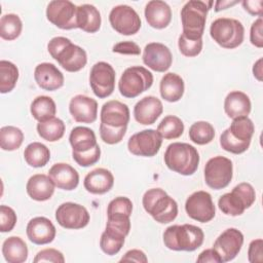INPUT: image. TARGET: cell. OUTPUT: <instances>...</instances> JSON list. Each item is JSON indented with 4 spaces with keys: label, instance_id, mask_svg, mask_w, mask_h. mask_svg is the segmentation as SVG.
Returning <instances> with one entry per match:
<instances>
[{
    "label": "cell",
    "instance_id": "49",
    "mask_svg": "<svg viewBox=\"0 0 263 263\" xmlns=\"http://www.w3.org/2000/svg\"><path fill=\"white\" fill-rule=\"evenodd\" d=\"M262 28H263V20L262 17H258L251 26L250 30V41L251 43L258 47H263V36H262Z\"/></svg>",
    "mask_w": 263,
    "mask_h": 263
},
{
    "label": "cell",
    "instance_id": "35",
    "mask_svg": "<svg viewBox=\"0 0 263 263\" xmlns=\"http://www.w3.org/2000/svg\"><path fill=\"white\" fill-rule=\"evenodd\" d=\"M125 241V235L115 229L106 227L100 238V248L101 250L109 255H116Z\"/></svg>",
    "mask_w": 263,
    "mask_h": 263
},
{
    "label": "cell",
    "instance_id": "55",
    "mask_svg": "<svg viewBox=\"0 0 263 263\" xmlns=\"http://www.w3.org/2000/svg\"><path fill=\"white\" fill-rule=\"evenodd\" d=\"M263 70H262V58H260L253 66V74L255 76V78L258 81H262V74Z\"/></svg>",
    "mask_w": 263,
    "mask_h": 263
},
{
    "label": "cell",
    "instance_id": "2",
    "mask_svg": "<svg viewBox=\"0 0 263 263\" xmlns=\"http://www.w3.org/2000/svg\"><path fill=\"white\" fill-rule=\"evenodd\" d=\"M162 236L164 246L178 252H193L201 247L204 239L202 229L192 224L168 226Z\"/></svg>",
    "mask_w": 263,
    "mask_h": 263
},
{
    "label": "cell",
    "instance_id": "6",
    "mask_svg": "<svg viewBox=\"0 0 263 263\" xmlns=\"http://www.w3.org/2000/svg\"><path fill=\"white\" fill-rule=\"evenodd\" d=\"M210 35L221 47L233 49L242 43L245 28L238 20L219 17L211 24Z\"/></svg>",
    "mask_w": 263,
    "mask_h": 263
},
{
    "label": "cell",
    "instance_id": "38",
    "mask_svg": "<svg viewBox=\"0 0 263 263\" xmlns=\"http://www.w3.org/2000/svg\"><path fill=\"white\" fill-rule=\"evenodd\" d=\"M18 79V69L17 67L6 60L0 61V92L7 93L10 92Z\"/></svg>",
    "mask_w": 263,
    "mask_h": 263
},
{
    "label": "cell",
    "instance_id": "53",
    "mask_svg": "<svg viewBox=\"0 0 263 263\" xmlns=\"http://www.w3.org/2000/svg\"><path fill=\"white\" fill-rule=\"evenodd\" d=\"M246 11L252 15L262 17L263 14V1L262 0H245L241 2Z\"/></svg>",
    "mask_w": 263,
    "mask_h": 263
},
{
    "label": "cell",
    "instance_id": "18",
    "mask_svg": "<svg viewBox=\"0 0 263 263\" xmlns=\"http://www.w3.org/2000/svg\"><path fill=\"white\" fill-rule=\"evenodd\" d=\"M129 109L126 104L117 100L106 102L101 109V123L115 128L127 127L129 122Z\"/></svg>",
    "mask_w": 263,
    "mask_h": 263
},
{
    "label": "cell",
    "instance_id": "40",
    "mask_svg": "<svg viewBox=\"0 0 263 263\" xmlns=\"http://www.w3.org/2000/svg\"><path fill=\"white\" fill-rule=\"evenodd\" d=\"M157 132L162 137V139H178L184 133V123L178 116L167 115L158 124Z\"/></svg>",
    "mask_w": 263,
    "mask_h": 263
},
{
    "label": "cell",
    "instance_id": "16",
    "mask_svg": "<svg viewBox=\"0 0 263 263\" xmlns=\"http://www.w3.org/2000/svg\"><path fill=\"white\" fill-rule=\"evenodd\" d=\"M243 234L236 228H227L215 240L213 248L219 254L222 262L233 260L241 250Z\"/></svg>",
    "mask_w": 263,
    "mask_h": 263
},
{
    "label": "cell",
    "instance_id": "25",
    "mask_svg": "<svg viewBox=\"0 0 263 263\" xmlns=\"http://www.w3.org/2000/svg\"><path fill=\"white\" fill-rule=\"evenodd\" d=\"M114 185L113 174L104 167H98L89 172L83 181V186L89 193L105 194Z\"/></svg>",
    "mask_w": 263,
    "mask_h": 263
},
{
    "label": "cell",
    "instance_id": "20",
    "mask_svg": "<svg viewBox=\"0 0 263 263\" xmlns=\"http://www.w3.org/2000/svg\"><path fill=\"white\" fill-rule=\"evenodd\" d=\"M163 106L161 101L154 96H147L141 99L134 107V117L137 122L143 125L153 124L162 114Z\"/></svg>",
    "mask_w": 263,
    "mask_h": 263
},
{
    "label": "cell",
    "instance_id": "44",
    "mask_svg": "<svg viewBox=\"0 0 263 263\" xmlns=\"http://www.w3.org/2000/svg\"><path fill=\"white\" fill-rule=\"evenodd\" d=\"M178 46L183 55L188 58L197 57L202 50V39L193 40L181 34L178 39Z\"/></svg>",
    "mask_w": 263,
    "mask_h": 263
},
{
    "label": "cell",
    "instance_id": "34",
    "mask_svg": "<svg viewBox=\"0 0 263 263\" xmlns=\"http://www.w3.org/2000/svg\"><path fill=\"white\" fill-rule=\"evenodd\" d=\"M31 114L38 122L54 117L57 113V105L48 96H38L31 103Z\"/></svg>",
    "mask_w": 263,
    "mask_h": 263
},
{
    "label": "cell",
    "instance_id": "47",
    "mask_svg": "<svg viewBox=\"0 0 263 263\" xmlns=\"http://www.w3.org/2000/svg\"><path fill=\"white\" fill-rule=\"evenodd\" d=\"M16 214L8 205H0V231L5 233L11 231L16 224Z\"/></svg>",
    "mask_w": 263,
    "mask_h": 263
},
{
    "label": "cell",
    "instance_id": "36",
    "mask_svg": "<svg viewBox=\"0 0 263 263\" xmlns=\"http://www.w3.org/2000/svg\"><path fill=\"white\" fill-rule=\"evenodd\" d=\"M23 30V23L15 13H6L0 18V36L4 40L16 39Z\"/></svg>",
    "mask_w": 263,
    "mask_h": 263
},
{
    "label": "cell",
    "instance_id": "9",
    "mask_svg": "<svg viewBox=\"0 0 263 263\" xmlns=\"http://www.w3.org/2000/svg\"><path fill=\"white\" fill-rule=\"evenodd\" d=\"M233 176L232 161L224 156H214L204 165V182L214 189L220 190L227 187Z\"/></svg>",
    "mask_w": 263,
    "mask_h": 263
},
{
    "label": "cell",
    "instance_id": "39",
    "mask_svg": "<svg viewBox=\"0 0 263 263\" xmlns=\"http://www.w3.org/2000/svg\"><path fill=\"white\" fill-rule=\"evenodd\" d=\"M230 135L241 142H250L255 132V125L248 116L234 118L228 127Z\"/></svg>",
    "mask_w": 263,
    "mask_h": 263
},
{
    "label": "cell",
    "instance_id": "12",
    "mask_svg": "<svg viewBox=\"0 0 263 263\" xmlns=\"http://www.w3.org/2000/svg\"><path fill=\"white\" fill-rule=\"evenodd\" d=\"M77 6L69 0L50 1L46 8L47 20L55 27L63 30L77 28Z\"/></svg>",
    "mask_w": 263,
    "mask_h": 263
},
{
    "label": "cell",
    "instance_id": "29",
    "mask_svg": "<svg viewBox=\"0 0 263 263\" xmlns=\"http://www.w3.org/2000/svg\"><path fill=\"white\" fill-rule=\"evenodd\" d=\"M77 28L87 33H96L101 28V13L99 9L91 4H82L77 6L76 15Z\"/></svg>",
    "mask_w": 263,
    "mask_h": 263
},
{
    "label": "cell",
    "instance_id": "42",
    "mask_svg": "<svg viewBox=\"0 0 263 263\" xmlns=\"http://www.w3.org/2000/svg\"><path fill=\"white\" fill-rule=\"evenodd\" d=\"M250 142H241L237 139L233 138L228 128H226L220 136V145L221 147L230 153L233 154H241L248 150L250 147Z\"/></svg>",
    "mask_w": 263,
    "mask_h": 263
},
{
    "label": "cell",
    "instance_id": "41",
    "mask_svg": "<svg viewBox=\"0 0 263 263\" xmlns=\"http://www.w3.org/2000/svg\"><path fill=\"white\" fill-rule=\"evenodd\" d=\"M215 138V128L208 121H196L189 128V139L197 145H206Z\"/></svg>",
    "mask_w": 263,
    "mask_h": 263
},
{
    "label": "cell",
    "instance_id": "24",
    "mask_svg": "<svg viewBox=\"0 0 263 263\" xmlns=\"http://www.w3.org/2000/svg\"><path fill=\"white\" fill-rule=\"evenodd\" d=\"M144 13L148 25L154 29H164L172 21V9L166 2L161 0L149 1Z\"/></svg>",
    "mask_w": 263,
    "mask_h": 263
},
{
    "label": "cell",
    "instance_id": "4",
    "mask_svg": "<svg viewBox=\"0 0 263 263\" xmlns=\"http://www.w3.org/2000/svg\"><path fill=\"white\" fill-rule=\"evenodd\" d=\"M144 210L158 223L167 224L178 216V203L161 188L147 190L142 198Z\"/></svg>",
    "mask_w": 263,
    "mask_h": 263
},
{
    "label": "cell",
    "instance_id": "11",
    "mask_svg": "<svg viewBox=\"0 0 263 263\" xmlns=\"http://www.w3.org/2000/svg\"><path fill=\"white\" fill-rule=\"evenodd\" d=\"M109 22L117 33L125 36L135 35L142 26L138 12L133 7L125 4L114 6L111 9Z\"/></svg>",
    "mask_w": 263,
    "mask_h": 263
},
{
    "label": "cell",
    "instance_id": "19",
    "mask_svg": "<svg viewBox=\"0 0 263 263\" xmlns=\"http://www.w3.org/2000/svg\"><path fill=\"white\" fill-rule=\"evenodd\" d=\"M69 112L76 122L92 123L98 117V103L90 97L77 95L70 100Z\"/></svg>",
    "mask_w": 263,
    "mask_h": 263
},
{
    "label": "cell",
    "instance_id": "14",
    "mask_svg": "<svg viewBox=\"0 0 263 263\" xmlns=\"http://www.w3.org/2000/svg\"><path fill=\"white\" fill-rule=\"evenodd\" d=\"M185 211L187 215L200 223H208L216 215L215 204L209 192L199 190L193 192L186 199Z\"/></svg>",
    "mask_w": 263,
    "mask_h": 263
},
{
    "label": "cell",
    "instance_id": "48",
    "mask_svg": "<svg viewBox=\"0 0 263 263\" xmlns=\"http://www.w3.org/2000/svg\"><path fill=\"white\" fill-rule=\"evenodd\" d=\"M33 261L35 263L38 262H53V263H64L65 262V258L62 252H60L57 249H52V248H48V249H44L39 251L35 258L33 259Z\"/></svg>",
    "mask_w": 263,
    "mask_h": 263
},
{
    "label": "cell",
    "instance_id": "23",
    "mask_svg": "<svg viewBox=\"0 0 263 263\" xmlns=\"http://www.w3.org/2000/svg\"><path fill=\"white\" fill-rule=\"evenodd\" d=\"M48 176L54 186L63 190H74L79 184L78 172L72 165L65 162L54 163L49 168Z\"/></svg>",
    "mask_w": 263,
    "mask_h": 263
},
{
    "label": "cell",
    "instance_id": "50",
    "mask_svg": "<svg viewBox=\"0 0 263 263\" xmlns=\"http://www.w3.org/2000/svg\"><path fill=\"white\" fill-rule=\"evenodd\" d=\"M262 247H263V240L261 238L254 239L250 242L249 250H248L249 262H251V263H261L263 261Z\"/></svg>",
    "mask_w": 263,
    "mask_h": 263
},
{
    "label": "cell",
    "instance_id": "3",
    "mask_svg": "<svg viewBox=\"0 0 263 263\" xmlns=\"http://www.w3.org/2000/svg\"><path fill=\"white\" fill-rule=\"evenodd\" d=\"M163 158L165 165L171 171L183 176L193 175L199 164L197 149L188 143L175 142L170 144Z\"/></svg>",
    "mask_w": 263,
    "mask_h": 263
},
{
    "label": "cell",
    "instance_id": "5",
    "mask_svg": "<svg viewBox=\"0 0 263 263\" xmlns=\"http://www.w3.org/2000/svg\"><path fill=\"white\" fill-rule=\"evenodd\" d=\"M213 1L209 3L200 0H190L184 4L181 9L182 34L189 39H202L206 14Z\"/></svg>",
    "mask_w": 263,
    "mask_h": 263
},
{
    "label": "cell",
    "instance_id": "8",
    "mask_svg": "<svg viewBox=\"0 0 263 263\" xmlns=\"http://www.w3.org/2000/svg\"><path fill=\"white\" fill-rule=\"evenodd\" d=\"M153 84L152 73L142 66H132L125 69L118 81V89L125 98H136L148 90Z\"/></svg>",
    "mask_w": 263,
    "mask_h": 263
},
{
    "label": "cell",
    "instance_id": "33",
    "mask_svg": "<svg viewBox=\"0 0 263 263\" xmlns=\"http://www.w3.org/2000/svg\"><path fill=\"white\" fill-rule=\"evenodd\" d=\"M26 162L32 167H42L50 159V151L44 144L40 142L30 143L24 151Z\"/></svg>",
    "mask_w": 263,
    "mask_h": 263
},
{
    "label": "cell",
    "instance_id": "10",
    "mask_svg": "<svg viewBox=\"0 0 263 263\" xmlns=\"http://www.w3.org/2000/svg\"><path fill=\"white\" fill-rule=\"evenodd\" d=\"M115 70L109 63H96L89 73V85L92 92L100 99L111 96L115 87Z\"/></svg>",
    "mask_w": 263,
    "mask_h": 263
},
{
    "label": "cell",
    "instance_id": "7",
    "mask_svg": "<svg viewBox=\"0 0 263 263\" xmlns=\"http://www.w3.org/2000/svg\"><path fill=\"white\" fill-rule=\"evenodd\" d=\"M256 200V192L250 183H239L231 192L223 194L218 200L220 211L228 216H240Z\"/></svg>",
    "mask_w": 263,
    "mask_h": 263
},
{
    "label": "cell",
    "instance_id": "46",
    "mask_svg": "<svg viewBox=\"0 0 263 263\" xmlns=\"http://www.w3.org/2000/svg\"><path fill=\"white\" fill-rule=\"evenodd\" d=\"M72 157L78 165L87 167L99 161L101 157V148L99 145H97L86 152H72Z\"/></svg>",
    "mask_w": 263,
    "mask_h": 263
},
{
    "label": "cell",
    "instance_id": "43",
    "mask_svg": "<svg viewBox=\"0 0 263 263\" xmlns=\"http://www.w3.org/2000/svg\"><path fill=\"white\" fill-rule=\"evenodd\" d=\"M133 202L128 197L118 196L112 199L107 208V216H126L130 217Z\"/></svg>",
    "mask_w": 263,
    "mask_h": 263
},
{
    "label": "cell",
    "instance_id": "1",
    "mask_svg": "<svg viewBox=\"0 0 263 263\" xmlns=\"http://www.w3.org/2000/svg\"><path fill=\"white\" fill-rule=\"evenodd\" d=\"M47 50L51 58L68 72H78L87 63L86 51L63 36L51 38L47 44Z\"/></svg>",
    "mask_w": 263,
    "mask_h": 263
},
{
    "label": "cell",
    "instance_id": "21",
    "mask_svg": "<svg viewBox=\"0 0 263 263\" xmlns=\"http://www.w3.org/2000/svg\"><path fill=\"white\" fill-rule=\"evenodd\" d=\"M27 236L35 245H47L53 241L57 230L52 222L45 217L31 219L26 228Z\"/></svg>",
    "mask_w": 263,
    "mask_h": 263
},
{
    "label": "cell",
    "instance_id": "17",
    "mask_svg": "<svg viewBox=\"0 0 263 263\" xmlns=\"http://www.w3.org/2000/svg\"><path fill=\"white\" fill-rule=\"evenodd\" d=\"M143 63L153 71L165 72L173 63V55L170 48L159 42L148 43L143 51Z\"/></svg>",
    "mask_w": 263,
    "mask_h": 263
},
{
    "label": "cell",
    "instance_id": "52",
    "mask_svg": "<svg viewBox=\"0 0 263 263\" xmlns=\"http://www.w3.org/2000/svg\"><path fill=\"white\" fill-rule=\"evenodd\" d=\"M119 262H139V263H146L148 262V258L146 257L145 253L138 249H133L127 251Z\"/></svg>",
    "mask_w": 263,
    "mask_h": 263
},
{
    "label": "cell",
    "instance_id": "45",
    "mask_svg": "<svg viewBox=\"0 0 263 263\" xmlns=\"http://www.w3.org/2000/svg\"><path fill=\"white\" fill-rule=\"evenodd\" d=\"M127 127H121V128H115L107 126L103 123L100 124V137L103 140L104 143L109 145L118 144L122 141L123 137L126 134Z\"/></svg>",
    "mask_w": 263,
    "mask_h": 263
},
{
    "label": "cell",
    "instance_id": "15",
    "mask_svg": "<svg viewBox=\"0 0 263 263\" xmlns=\"http://www.w3.org/2000/svg\"><path fill=\"white\" fill-rule=\"evenodd\" d=\"M89 213L83 205L75 202H64L55 211V220L66 229H81L89 223Z\"/></svg>",
    "mask_w": 263,
    "mask_h": 263
},
{
    "label": "cell",
    "instance_id": "30",
    "mask_svg": "<svg viewBox=\"0 0 263 263\" xmlns=\"http://www.w3.org/2000/svg\"><path fill=\"white\" fill-rule=\"evenodd\" d=\"M72 152H86L98 145L95 132L86 126L74 127L69 136Z\"/></svg>",
    "mask_w": 263,
    "mask_h": 263
},
{
    "label": "cell",
    "instance_id": "31",
    "mask_svg": "<svg viewBox=\"0 0 263 263\" xmlns=\"http://www.w3.org/2000/svg\"><path fill=\"white\" fill-rule=\"evenodd\" d=\"M2 255L8 263H23L28 258V247L20 236H9L3 241Z\"/></svg>",
    "mask_w": 263,
    "mask_h": 263
},
{
    "label": "cell",
    "instance_id": "32",
    "mask_svg": "<svg viewBox=\"0 0 263 263\" xmlns=\"http://www.w3.org/2000/svg\"><path fill=\"white\" fill-rule=\"evenodd\" d=\"M37 133L45 141L57 142L61 140L65 134L66 125L60 118L52 117L37 123Z\"/></svg>",
    "mask_w": 263,
    "mask_h": 263
},
{
    "label": "cell",
    "instance_id": "28",
    "mask_svg": "<svg viewBox=\"0 0 263 263\" xmlns=\"http://www.w3.org/2000/svg\"><path fill=\"white\" fill-rule=\"evenodd\" d=\"M185 84L183 78L173 72L166 73L160 80L159 91L163 100L175 103L181 100L184 95Z\"/></svg>",
    "mask_w": 263,
    "mask_h": 263
},
{
    "label": "cell",
    "instance_id": "26",
    "mask_svg": "<svg viewBox=\"0 0 263 263\" xmlns=\"http://www.w3.org/2000/svg\"><path fill=\"white\" fill-rule=\"evenodd\" d=\"M54 184L44 174H36L29 178L26 189L28 195L36 201H45L51 198L54 193Z\"/></svg>",
    "mask_w": 263,
    "mask_h": 263
},
{
    "label": "cell",
    "instance_id": "56",
    "mask_svg": "<svg viewBox=\"0 0 263 263\" xmlns=\"http://www.w3.org/2000/svg\"><path fill=\"white\" fill-rule=\"evenodd\" d=\"M236 3H238V1H217L216 2V7H215V11L218 12L220 10L226 9L232 5H235Z\"/></svg>",
    "mask_w": 263,
    "mask_h": 263
},
{
    "label": "cell",
    "instance_id": "22",
    "mask_svg": "<svg viewBox=\"0 0 263 263\" xmlns=\"http://www.w3.org/2000/svg\"><path fill=\"white\" fill-rule=\"evenodd\" d=\"M34 78L39 87L53 91L64 85V75L51 63H41L34 70Z\"/></svg>",
    "mask_w": 263,
    "mask_h": 263
},
{
    "label": "cell",
    "instance_id": "54",
    "mask_svg": "<svg viewBox=\"0 0 263 263\" xmlns=\"http://www.w3.org/2000/svg\"><path fill=\"white\" fill-rule=\"evenodd\" d=\"M196 261L198 263H222V259L219 256V254L216 252V250L214 248L212 249H206L204 251H202Z\"/></svg>",
    "mask_w": 263,
    "mask_h": 263
},
{
    "label": "cell",
    "instance_id": "37",
    "mask_svg": "<svg viewBox=\"0 0 263 263\" xmlns=\"http://www.w3.org/2000/svg\"><path fill=\"white\" fill-rule=\"evenodd\" d=\"M24 141V133L21 128L5 125L0 128V147L4 151H14L21 147Z\"/></svg>",
    "mask_w": 263,
    "mask_h": 263
},
{
    "label": "cell",
    "instance_id": "13",
    "mask_svg": "<svg viewBox=\"0 0 263 263\" xmlns=\"http://www.w3.org/2000/svg\"><path fill=\"white\" fill-rule=\"evenodd\" d=\"M162 137L155 129H144L134 134L127 142L128 151L136 156L152 157L161 147Z\"/></svg>",
    "mask_w": 263,
    "mask_h": 263
},
{
    "label": "cell",
    "instance_id": "51",
    "mask_svg": "<svg viewBox=\"0 0 263 263\" xmlns=\"http://www.w3.org/2000/svg\"><path fill=\"white\" fill-rule=\"evenodd\" d=\"M113 52L121 53V54H130V55H139L141 53L140 46L134 41H122L116 43L113 48Z\"/></svg>",
    "mask_w": 263,
    "mask_h": 263
},
{
    "label": "cell",
    "instance_id": "27",
    "mask_svg": "<svg viewBox=\"0 0 263 263\" xmlns=\"http://www.w3.org/2000/svg\"><path fill=\"white\" fill-rule=\"evenodd\" d=\"M252 104L249 96L239 90L230 91L224 100V111L229 118L248 116L251 112Z\"/></svg>",
    "mask_w": 263,
    "mask_h": 263
}]
</instances>
